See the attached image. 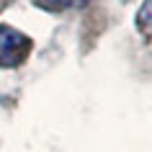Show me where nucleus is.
Here are the masks:
<instances>
[{
	"label": "nucleus",
	"mask_w": 152,
	"mask_h": 152,
	"mask_svg": "<svg viewBox=\"0 0 152 152\" xmlns=\"http://www.w3.org/2000/svg\"><path fill=\"white\" fill-rule=\"evenodd\" d=\"M31 52V39L26 34L10 28V26H0V64L3 67H16L28 57Z\"/></svg>",
	"instance_id": "1"
}]
</instances>
